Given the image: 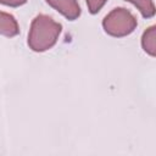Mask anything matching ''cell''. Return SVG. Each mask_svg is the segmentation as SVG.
Listing matches in <instances>:
<instances>
[{
  "mask_svg": "<svg viewBox=\"0 0 156 156\" xmlns=\"http://www.w3.org/2000/svg\"><path fill=\"white\" fill-rule=\"evenodd\" d=\"M20 33V27L16 18L6 12L0 11V34L5 37H15Z\"/></svg>",
  "mask_w": 156,
  "mask_h": 156,
  "instance_id": "4",
  "label": "cell"
},
{
  "mask_svg": "<svg viewBox=\"0 0 156 156\" xmlns=\"http://www.w3.org/2000/svg\"><path fill=\"white\" fill-rule=\"evenodd\" d=\"M126 1H129L134 6H136L140 13L145 18H150L155 15V5L152 0H126Z\"/></svg>",
  "mask_w": 156,
  "mask_h": 156,
  "instance_id": "6",
  "label": "cell"
},
{
  "mask_svg": "<svg viewBox=\"0 0 156 156\" xmlns=\"http://www.w3.org/2000/svg\"><path fill=\"white\" fill-rule=\"evenodd\" d=\"M136 26H138L136 18L129 10L124 7L113 9L102 20L104 30L108 35H112L116 38L129 35L130 33L134 32Z\"/></svg>",
  "mask_w": 156,
  "mask_h": 156,
  "instance_id": "2",
  "label": "cell"
},
{
  "mask_svg": "<svg viewBox=\"0 0 156 156\" xmlns=\"http://www.w3.org/2000/svg\"><path fill=\"white\" fill-rule=\"evenodd\" d=\"M141 46L151 56H155V50H156V44H155V27L151 26L147 28L141 38Z\"/></svg>",
  "mask_w": 156,
  "mask_h": 156,
  "instance_id": "5",
  "label": "cell"
},
{
  "mask_svg": "<svg viewBox=\"0 0 156 156\" xmlns=\"http://www.w3.org/2000/svg\"><path fill=\"white\" fill-rule=\"evenodd\" d=\"M85 1H87L89 12L94 15V13H98L102 9V6L106 4L107 0H85Z\"/></svg>",
  "mask_w": 156,
  "mask_h": 156,
  "instance_id": "7",
  "label": "cell"
},
{
  "mask_svg": "<svg viewBox=\"0 0 156 156\" xmlns=\"http://www.w3.org/2000/svg\"><path fill=\"white\" fill-rule=\"evenodd\" d=\"M45 1L69 21H74L80 16V6L77 0H45Z\"/></svg>",
  "mask_w": 156,
  "mask_h": 156,
  "instance_id": "3",
  "label": "cell"
},
{
  "mask_svg": "<svg viewBox=\"0 0 156 156\" xmlns=\"http://www.w3.org/2000/svg\"><path fill=\"white\" fill-rule=\"evenodd\" d=\"M62 30L61 23L54 21L48 15H38L28 33V46L35 52H43L51 49Z\"/></svg>",
  "mask_w": 156,
  "mask_h": 156,
  "instance_id": "1",
  "label": "cell"
},
{
  "mask_svg": "<svg viewBox=\"0 0 156 156\" xmlns=\"http://www.w3.org/2000/svg\"><path fill=\"white\" fill-rule=\"evenodd\" d=\"M28 0H0V4L11 6V7H18L21 5H24Z\"/></svg>",
  "mask_w": 156,
  "mask_h": 156,
  "instance_id": "8",
  "label": "cell"
}]
</instances>
